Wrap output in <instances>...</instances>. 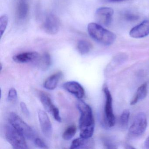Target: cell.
<instances>
[{"instance_id": "6da1fadb", "label": "cell", "mask_w": 149, "mask_h": 149, "mask_svg": "<svg viewBox=\"0 0 149 149\" xmlns=\"http://www.w3.org/2000/svg\"><path fill=\"white\" fill-rule=\"evenodd\" d=\"M77 107L81 113L79 123L81 130L80 137L84 139L90 138L93 136L95 130V121L92 109L81 100L77 102Z\"/></svg>"}, {"instance_id": "7a4b0ae2", "label": "cell", "mask_w": 149, "mask_h": 149, "mask_svg": "<svg viewBox=\"0 0 149 149\" xmlns=\"http://www.w3.org/2000/svg\"><path fill=\"white\" fill-rule=\"evenodd\" d=\"M88 31L92 39L104 46L112 45L116 38L114 33L105 29L98 23H89L88 26Z\"/></svg>"}, {"instance_id": "3957f363", "label": "cell", "mask_w": 149, "mask_h": 149, "mask_svg": "<svg viewBox=\"0 0 149 149\" xmlns=\"http://www.w3.org/2000/svg\"><path fill=\"white\" fill-rule=\"evenodd\" d=\"M8 121L9 123L22 134L25 138L33 141L37 137L33 129L24 122L19 115L15 112H12L10 113L8 117Z\"/></svg>"}, {"instance_id": "277c9868", "label": "cell", "mask_w": 149, "mask_h": 149, "mask_svg": "<svg viewBox=\"0 0 149 149\" xmlns=\"http://www.w3.org/2000/svg\"><path fill=\"white\" fill-rule=\"evenodd\" d=\"M5 133L7 140L14 149H27L25 137L9 123L5 127Z\"/></svg>"}, {"instance_id": "5b68a950", "label": "cell", "mask_w": 149, "mask_h": 149, "mask_svg": "<svg viewBox=\"0 0 149 149\" xmlns=\"http://www.w3.org/2000/svg\"><path fill=\"white\" fill-rule=\"evenodd\" d=\"M147 126V118L143 112L138 113L134 117L129 130L131 137H138L143 134Z\"/></svg>"}, {"instance_id": "8992f818", "label": "cell", "mask_w": 149, "mask_h": 149, "mask_svg": "<svg viewBox=\"0 0 149 149\" xmlns=\"http://www.w3.org/2000/svg\"><path fill=\"white\" fill-rule=\"evenodd\" d=\"M103 91L105 97L104 105V119L106 125L112 127L116 123V118L112 108V98L110 92L107 86L104 87Z\"/></svg>"}, {"instance_id": "52a82bcc", "label": "cell", "mask_w": 149, "mask_h": 149, "mask_svg": "<svg viewBox=\"0 0 149 149\" xmlns=\"http://www.w3.org/2000/svg\"><path fill=\"white\" fill-rule=\"evenodd\" d=\"M113 14L114 11L111 8H100L96 11V20L99 25L103 27H108L111 24Z\"/></svg>"}, {"instance_id": "ba28073f", "label": "cell", "mask_w": 149, "mask_h": 149, "mask_svg": "<svg viewBox=\"0 0 149 149\" xmlns=\"http://www.w3.org/2000/svg\"><path fill=\"white\" fill-rule=\"evenodd\" d=\"M60 26L58 18L53 14H49L46 16L42 27L46 33L53 35L59 32Z\"/></svg>"}, {"instance_id": "9c48e42d", "label": "cell", "mask_w": 149, "mask_h": 149, "mask_svg": "<svg viewBox=\"0 0 149 149\" xmlns=\"http://www.w3.org/2000/svg\"><path fill=\"white\" fill-rule=\"evenodd\" d=\"M38 118L42 133L45 136L50 138L53 132L52 124L47 114L44 111L40 110L38 111Z\"/></svg>"}, {"instance_id": "30bf717a", "label": "cell", "mask_w": 149, "mask_h": 149, "mask_svg": "<svg viewBox=\"0 0 149 149\" xmlns=\"http://www.w3.org/2000/svg\"><path fill=\"white\" fill-rule=\"evenodd\" d=\"M63 87L65 90L74 95L79 100H81L85 95V91L81 85L77 82L70 81L63 84Z\"/></svg>"}, {"instance_id": "8fae6325", "label": "cell", "mask_w": 149, "mask_h": 149, "mask_svg": "<svg viewBox=\"0 0 149 149\" xmlns=\"http://www.w3.org/2000/svg\"><path fill=\"white\" fill-rule=\"evenodd\" d=\"M149 35V20L144 21L130 30V35L132 38L140 39Z\"/></svg>"}, {"instance_id": "7c38bea8", "label": "cell", "mask_w": 149, "mask_h": 149, "mask_svg": "<svg viewBox=\"0 0 149 149\" xmlns=\"http://www.w3.org/2000/svg\"><path fill=\"white\" fill-rule=\"evenodd\" d=\"M40 56L36 52H27L16 55L13 57V60L17 63H28L38 60Z\"/></svg>"}, {"instance_id": "4fadbf2b", "label": "cell", "mask_w": 149, "mask_h": 149, "mask_svg": "<svg viewBox=\"0 0 149 149\" xmlns=\"http://www.w3.org/2000/svg\"><path fill=\"white\" fill-rule=\"evenodd\" d=\"M94 146V141L91 138L84 139L80 137L73 140L70 149H92Z\"/></svg>"}, {"instance_id": "5bb4252c", "label": "cell", "mask_w": 149, "mask_h": 149, "mask_svg": "<svg viewBox=\"0 0 149 149\" xmlns=\"http://www.w3.org/2000/svg\"><path fill=\"white\" fill-rule=\"evenodd\" d=\"M62 77V72L60 71L50 76L44 82L43 85L44 88L49 90L54 89Z\"/></svg>"}, {"instance_id": "9a60e30c", "label": "cell", "mask_w": 149, "mask_h": 149, "mask_svg": "<svg viewBox=\"0 0 149 149\" xmlns=\"http://www.w3.org/2000/svg\"><path fill=\"white\" fill-rule=\"evenodd\" d=\"M147 84L145 83L138 89L135 96L131 102V105H134L140 100L144 99L147 95Z\"/></svg>"}, {"instance_id": "2e32d148", "label": "cell", "mask_w": 149, "mask_h": 149, "mask_svg": "<svg viewBox=\"0 0 149 149\" xmlns=\"http://www.w3.org/2000/svg\"><path fill=\"white\" fill-rule=\"evenodd\" d=\"M23 1L22 0V1L19 2L18 4L16 11V18L19 21L24 20L28 14V5Z\"/></svg>"}, {"instance_id": "e0dca14e", "label": "cell", "mask_w": 149, "mask_h": 149, "mask_svg": "<svg viewBox=\"0 0 149 149\" xmlns=\"http://www.w3.org/2000/svg\"><path fill=\"white\" fill-rule=\"evenodd\" d=\"M39 98L45 109L48 112L52 113L55 106L53 104L49 96L46 93L41 91L39 93Z\"/></svg>"}, {"instance_id": "ac0fdd59", "label": "cell", "mask_w": 149, "mask_h": 149, "mask_svg": "<svg viewBox=\"0 0 149 149\" xmlns=\"http://www.w3.org/2000/svg\"><path fill=\"white\" fill-rule=\"evenodd\" d=\"M38 62V68L42 71L49 69L51 64V59L50 55L47 53L43 54L41 57H39Z\"/></svg>"}, {"instance_id": "d6986e66", "label": "cell", "mask_w": 149, "mask_h": 149, "mask_svg": "<svg viewBox=\"0 0 149 149\" xmlns=\"http://www.w3.org/2000/svg\"><path fill=\"white\" fill-rule=\"evenodd\" d=\"M77 49L81 54L84 55L88 54L91 49V43L85 40H80L77 44Z\"/></svg>"}, {"instance_id": "ffe728a7", "label": "cell", "mask_w": 149, "mask_h": 149, "mask_svg": "<svg viewBox=\"0 0 149 149\" xmlns=\"http://www.w3.org/2000/svg\"><path fill=\"white\" fill-rule=\"evenodd\" d=\"M77 127L74 125H70L66 129L63 134V138L65 140H69L74 136L76 133Z\"/></svg>"}, {"instance_id": "44dd1931", "label": "cell", "mask_w": 149, "mask_h": 149, "mask_svg": "<svg viewBox=\"0 0 149 149\" xmlns=\"http://www.w3.org/2000/svg\"><path fill=\"white\" fill-rule=\"evenodd\" d=\"M130 112L129 110H125L123 111L120 116L119 123L123 129L127 128L130 118Z\"/></svg>"}, {"instance_id": "7402d4cb", "label": "cell", "mask_w": 149, "mask_h": 149, "mask_svg": "<svg viewBox=\"0 0 149 149\" xmlns=\"http://www.w3.org/2000/svg\"><path fill=\"white\" fill-rule=\"evenodd\" d=\"M8 18L6 15H3L0 18V33L1 38L6 29L8 24Z\"/></svg>"}, {"instance_id": "603a6c76", "label": "cell", "mask_w": 149, "mask_h": 149, "mask_svg": "<svg viewBox=\"0 0 149 149\" xmlns=\"http://www.w3.org/2000/svg\"><path fill=\"white\" fill-rule=\"evenodd\" d=\"M17 92L15 88H11L8 91V100L9 102H15L17 100Z\"/></svg>"}, {"instance_id": "cb8c5ba5", "label": "cell", "mask_w": 149, "mask_h": 149, "mask_svg": "<svg viewBox=\"0 0 149 149\" xmlns=\"http://www.w3.org/2000/svg\"><path fill=\"white\" fill-rule=\"evenodd\" d=\"M34 143L35 145L39 148H42V149H48L47 146L45 143L44 142L38 137L35 138L33 140Z\"/></svg>"}, {"instance_id": "d4e9b609", "label": "cell", "mask_w": 149, "mask_h": 149, "mask_svg": "<svg viewBox=\"0 0 149 149\" xmlns=\"http://www.w3.org/2000/svg\"><path fill=\"white\" fill-rule=\"evenodd\" d=\"M53 116L56 121L58 122H61L62 121L61 118L60 116V111L59 109L57 107H55L53 109L52 112Z\"/></svg>"}, {"instance_id": "484cf974", "label": "cell", "mask_w": 149, "mask_h": 149, "mask_svg": "<svg viewBox=\"0 0 149 149\" xmlns=\"http://www.w3.org/2000/svg\"><path fill=\"white\" fill-rule=\"evenodd\" d=\"M20 105L22 113H23L26 116L29 117L30 116V113L26 103H24V102H21L20 103Z\"/></svg>"}, {"instance_id": "4316f807", "label": "cell", "mask_w": 149, "mask_h": 149, "mask_svg": "<svg viewBox=\"0 0 149 149\" xmlns=\"http://www.w3.org/2000/svg\"><path fill=\"white\" fill-rule=\"evenodd\" d=\"M104 144V146L108 149H114L116 148V146L115 143H113V141L111 140L108 139H104L103 140Z\"/></svg>"}, {"instance_id": "83f0119b", "label": "cell", "mask_w": 149, "mask_h": 149, "mask_svg": "<svg viewBox=\"0 0 149 149\" xmlns=\"http://www.w3.org/2000/svg\"><path fill=\"white\" fill-rule=\"evenodd\" d=\"M125 19H127L128 20L131 21H135L138 19V17L137 15L132 14L129 13L125 14Z\"/></svg>"}, {"instance_id": "f1b7e54d", "label": "cell", "mask_w": 149, "mask_h": 149, "mask_svg": "<svg viewBox=\"0 0 149 149\" xmlns=\"http://www.w3.org/2000/svg\"><path fill=\"white\" fill-rule=\"evenodd\" d=\"M144 147L146 149H149V137L145 142Z\"/></svg>"}, {"instance_id": "f546056e", "label": "cell", "mask_w": 149, "mask_h": 149, "mask_svg": "<svg viewBox=\"0 0 149 149\" xmlns=\"http://www.w3.org/2000/svg\"><path fill=\"white\" fill-rule=\"evenodd\" d=\"M109 1H113V2H117V1H123L125 0H109Z\"/></svg>"}]
</instances>
